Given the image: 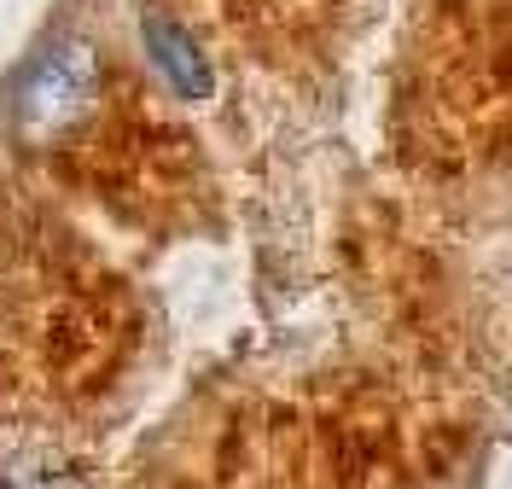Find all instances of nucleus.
Returning a JSON list of instances; mask_svg holds the SVG:
<instances>
[{"label":"nucleus","instance_id":"3","mask_svg":"<svg viewBox=\"0 0 512 489\" xmlns=\"http://www.w3.org/2000/svg\"><path fill=\"white\" fill-rule=\"evenodd\" d=\"M0 489H30V484H0Z\"/></svg>","mask_w":512,"mask_h":489},{"label":"nucleus","instance_id":"2","mask_svg":"<svg viewBox=\"0 0 512 489\" xmlns=\"http://www.w3.org/2000/svg\"><path fill=\"white\" fill-rule=\"evenodd\" d=\"M146 47H152V65L163 70V82H169L175 94H187V99L210 94V65H204V53L192 47V35L181 30V24L146 18Z\"/></svg>","mask_w":512,"mask_h":489},{"label":"nucleus","instance_id":"1","mask_svg":"<svg viewBox=\"0 0 512 489\" xmlns=\"http://www.w3.org/2000/svg\"><path fill=\"white\" fill-rule=\"evenodd\" d=\"M99 94V59L88 41H59L24 82V123L35 134L70 129Z\"/></svg>","mask_w":512,"mask_h":489}]
</instances>
